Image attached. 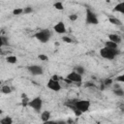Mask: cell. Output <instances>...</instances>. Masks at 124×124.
Masks as SVG:
<instances>
[{
	"instance_id": "obj_1",
	"label": "cell",
	"mask_w": 124,
	"mask_h": 124,
	"mask_svg": "<svg viewBox=\"0 0 124 124\" xmlns=\"http://www.w3.org/2000/svg\"><path fill=\"white\" fill-rule=\"evenodd\" d=\"M90 102L88 100H82V99H75V100H69L65 103V106L71 108L72 110L77 108L81 113H84L89 110L90 108Z\"/></svg>"
},
{
	"instance_id": "obj_2",
	"label": "cell",
	"mask_w": 124,
	"mask_h": 124,
	"mask_svg": "<svg viewBox=\"0 0 124 124\" xmlns=\"http://www.w3.org/2000/svg\"><path fill=\"white\" fill-rule=\"evenodd\" d=\"M118 53L119 51L117 48H109V47L104 46L100 49V55L107 60H113Z\"/></svg>"
},
{
	"instance_id": "obj_3",
	"label": "cell",
	"mask_w": 124,
	"mask_h": 124,
	"mask_svg": "<svg viewBox=\"0 0 124 124\" xmlns=\"http://www.w3.org/2000/svg\"><path fill=\"white\" fill-rule=\"evenodd\" d=\"M51 37V33L48 29H42L35 34V38L41 43H47Z\"/></svg>"
},
{
	"instance_id": "obj_4",
	"label": "cell",
	"mask_w": 124,
	"mask_h": 124,
	"mask_svg": "<svg viewBox=\"0 0 124 124\" xmlns=\"http://www.w3.org/2000/svg\"><path fill=\"white\" fill-rule=\"evenodd\" d=\"M27 106L30 107L36 112H40L43 108V100L41 97H35L32 100H29Z\"/></svg>"
},
{
	"instance_id": "obj_5",
	"label": "cell",
	"mask_w": 124,
	"mask_h": 124,
	"mask_svg": "<svg viewBox=\"0 0 124 124\" xmlns=\"http://www.w3.org/2000/svg\"><path fill=\"white\" fill-rule=\"evenodd\" d=\"M85 22L87 24H92V25H97L99 23V19L96 16L95 13H93L90 9H86L85 13Z\"/></svg>"
},
{
	"instance_id": "obj_6",
	"label": "cell",
	"mask_w": 124,
	"mask_h": 124,
	"mask_svg": "<svg viewBox=\"0 0 124 124\" xmlns=\"http://www.w3.org/2000/svg\"><path fill=\"white\" fill-rule=\"evenodd\" d=\"M66 78L69 79L72 83H77V84H80L82 81V75L77 73L76 71H73L71 73H69L66 76Z\"/></svg>"
},
{
	"instance_id": "obj_7",
	"label": "cell",
	"mask_w": 124,
	"mask_h": 124,
	"mask_svg": "<svg viewBox=\"0 0 124 124\" xmlns=\"http://www.w3.org/2000/svg\"><path fill=\"white\" fill-rule=\"evenodd\" d=\"M46 87H47L48 89L54 91V92H58V91L61 90V85H60L59 81L56 80V79H53L52 78H49V79L47 80V82H46Z\"/></svg>"
},
{
	"instance_id": "obj_8",
	"label": "cell",
	"mask_w": 124,
	"mask_h": 124,
	"mask_svg": "<svg viewBox=\"0 0 124 124\" xmlns=\"http://www.w3.org/2000/svg\"><path fill=\"white\" fill-rule=\"evenodd\" d=\"M27 69H28V72L33 76H40L44 73L43 67L40 65H31Z\"/></svg>"
},
{
	"instance_id": "obj_9",
	"label": "cell",
	"mask_w": 124,
	"mask_h": 124,
	"mask_svg": "<svg viewBox=\"0 0 124 124\" xmlns=\"http://www.w3.org/2000/svg\"><path fill=\"white\" fill-rule=\"evenodd\" d=\"M53 30H54L55 33L60 34V35L65 34V33L67 32L66 25H65V23H64L63 21H58V22L53 26Z\"/></svg>"
},
{
	"instance_id": "obj_10",
	"label": "cell",
	"mask_w": 124,
	"mask_h": 124,
	"mask_svg": "<svg viewBox=\"0 0 124 124\" xmlns=\"http://www.w3.org/2000/svg\"><path fill=\"white\" fill-rule=\"evenodd\" d=\"M108 40L113 42V43H115V44H117V45L122 42V39L118 34H109L108 35Z\"/></svg>"
},
{
	"instance_id": "obj_11",
	"label": "cell",
	"mask_w": 124,
	"mask_h": 124,
	"mask_svg": "<svg viewBox=\"0 0 124 124\" xmlns=\"http://www.w3.org/2000/svg\"><path fill=\"white\" fill-rule=\"evenodd\" d=\"M50 116H51V113L49 110H44L41 112V120L43 122H47L49 121L50 119Z\"/></svg>"
},
{
	"instance_id": "obj_12",
	"label": "cell",
	"mask_w": 124,
	"mask_h": 124,
	"mask_svg": "<svg viewBox=\"0 0 124 124\" xmlns=\"http://www.w3.org/2000/svg\"><path fill=\"white\" fill-rule=\"evenodd\" d=\"M114 12H118L120 14H124V1L119 2L118 4H116V6L113 9Z\"/></svg>"
},
{
	"instance_id": "obj_13",
	"label": "cell",
	"mask_w": 124,
	"mask_h": 124,
	"mask_svg": "<svg viewBox=\"0 0 124 124\" xmlns=\"http://www.w3.org/2000/svg\"><path fill=\"white\" fill-rule=\"evenodd\" d=\"M108 21L111 23V24H113V25H116V26H122L123 25V23H122V21L120 20V19H118V18H116V17H109L108 18Z\"/></svg>"
},
{
	"instance_id": "obj_14",
	"label": "cell",
	"mask_w": 124,
	"mask_h": 124,
	"mask_svg": "<svg viewBox=\"0 0 124 124\" xmlns=\"http://www.w3.org/2000/svg\"><path fill=\"white\" fill-rule=\"evenodd\" d=\"M6 61L9 63V64H16L17 62V57L16 55H9L7 56L6 58Z\"/></svg>"
},
{
	"instance_id": "obj_15",
	"label": "cell",
	"mask_w": 124,
	"mask_h": 124,
	"mask_svg": "<svg viewBox=\"0 0 124 124\" xmlns=\"http://www.w3.org/2000/svg\"><path fill=\"white\" fill-rule=\"evenodd\" d=\"M53 7H54L56 10H58V11H62V10L64 9V5H63L62 1H60V0L54 2V3H53Z\"/></svg>"
},
{
	"instance_id": "obj_16",
	"label": "cell",
	"mask_w": 124,
	"mask_h": 124,
	"mask_svg": "<svg viewBox=\"0 0 124 124\" xmlns=\"http://www.w3.org/2000/svg\"><path fill=\"white\" fill-rule=\"evenodd\" d=\"M105 46L109 47V48H117L118 47V45L115 44V43H113V42H111V41H109V40H108L105 43Z\"/></svg>"
},
{
	"instance_id": "obj_17",
	"label": "cell",
	"mask_w": 124,
	"mask_h": 124,
	"mask_svg": "<svg viewBox=\"0 0 124 124\" xmlns=\"http://www.w3.org/2000/svg\"><path fill=\"white\" fill-rule=\"evenodd\" d=\"M113 93H114L116 96H118V97H122V96L124 95V90H123L122 87H117V88H115V89L113 90Z\"/></svg>"
},
{
	"instance_id": "obj_18",
	"label": "cell",
	"mask_w": 124,
	"mask_h": 124,
	"mask_svg": "<svg viewBox=\"0 0 124 124\" xmlns=\"http://www.w3.org/2000/svg\"><path fill=\"white\" fill-rule=\"evenodd\" d=\"M1 91L4 94H10V93H12V89H11L10 85H3L1 87Z\"/></svg>"
},
{
	"instance_id": "obj_19",
	"label": "cell",
	"mask_w": 124,
	"mask_h": 124,
	"mask_svg": "<svg viewBox=\"0 0 124 124\" xmlns=\"http://www.w3.org/2000/svg\"><path fill=\"white\" fill-rule=\"evenodd\" d=\"M0 123L1 124H12L13 123V119L10 116H6V117H4V118H2L0 120Z\"/></svg>"
},
{
	"instance_id": "obj_20",
	"label": "cell",
	"mask_w": 124,
	"mask_h": 124,
	"mask_svg": "<svg viewBox=\"0 0 124 124\" xmlns=\"http://www.w3.org/2000/svg\"><path fill=\"white\" fill-rule=\"evenodd\" d=\"M21 98H22V100H21L22 106H23V107H27V104H28V102H29V99L27 98V96H26L25 94H22V95H21Z\"/></svg>"
},
{
	"instance_id": "obj_21",
	"label": "cell",
	"mask_w": 124,
	"mask_h": 124,
	"mask_svg": "<svg viewBox=\"0 0 124 124\" xmlns=\"http://www.w3.org/2000/svg\"><path fill=\"white\" fill-rule=\"evenodd\" d=\"M21 14H23V8H16L13 11V15L14 16H20Z\"/></svg>"
},
{
	"instance_id": "obj_22",
	"label": "cell",
	"mask_w": 124,
	"mask_h": 124,
	"mask_svg": "<svg viewBox=\"0 0 124 124\" xmlns=\"http://www.w3.org/2000/svg\"><path fill=\"white\" fill-rule=\"evenodd\" d=\"M74 71H76L77 73H78V74H80V75H83L84 72H85V70H84V68H83L82 66H77V67L74 69Z\"/></svg>"
},
{
	"instance_id": "obj_23",
	"label": "cell",
	"mask_w": 124,
	"mask_h": 124,
	"mask_svg": "<svg viewBox=\"0 0 124 124\" xmlns=\"http://www.w3.org/2000/svg\"><path fill=\"white\" fill-rule=\"evenodd\" d=\"M38 58H39L41 61H47V60H48V57H47L46 54H39V55H38Z\"/></svg>"
},
{
	"instance_id": "obj_24",
	"label": "cell",
	"mask_w": 124,
	"mask_h": 124,
	"mask_svg": "<svg viewBox=\"0 0 124 124\" xmlns=\"http://www.w3.org/2000/svg\"><path fill=\"white\" fill-rule=\"evenodd\" d=\"M32 11H33V9L31 7H25V8H23V14H30V13H32Z\"/></svg>"
},
{
	"instance_id": "obj_25",
	"label": "cell",
	"mask_w": 124,
	"mask_h": 124,
	"mask_svg": "<svg viewBox=\"0 0 124 124\" xmlns=\"http://www.w3.org/2000/svg\"><path fill=\"white\" fill-rule=\"evenodd\" d=\"M69 19L72 20V21H76L78 19V15L77 14H72L69 16Z\"/></svg>"
},
{
	"instance_id": "obj_26",
	"label": "cell",
	"mask_w": 124,
	"mask_h": 124,
	"mask_svg": "<svg viewBox=\"0 0 124 124\" xmlns=\"http://www.w3.org/2000/svg\"><path fill=\"white\" fill-rule=\"evenodd\" d=\"M112 84V79L111 78H107L104 81V85H111Z\"/></svg>"
},
{
	"instance_id": "obj_27",
	"label": "cell",
	"mask_w": 124,
	"mask_h": 124,
	"mask_svg": "<svg viewBox=\"0 0 124 124\" xmlns=\"http://www.w3.org/2000/svg\"><path fill=\"white\" fill-rule=\"evenodd\" d=\"M62 40H63L65 43H68V44L72 43V39H71V38H69V37H67V36H64V37L62 38Z\"/></svg>"
},
{
	"instance_id": "obj_28",
	"label": "cell",
	"mask_w": 124,
	"mask_h": 124,
	"mask_svg": "<svg viewBox=\"0 0 124 124\" xmlns=\"http://www.w3.org/2000/svg\"><path fill=\"white\" fill-rule=\"evenodd\" d=\"M116 81H120V82H124V76L120 75L118 77H116Z\"/></svg>"
},
{
	"instance_id": "obj_29",
	"label": "cell",
	"mask_w": 124,
	"mask_h": 124,
	"mask_svg": "<svg viewBox=\"0 0 124 124\" xmlns=\"http://www.w3.org/2000/svg\"><path fill=\"white\" fill-rule=\"evenodd\" d=\"M4 45H5L4 44V37H2V35L0 33V47H2Z\"/></svg>"
},
{
	"instance_id": "obj_30",
	"label": "cell",
	"mask_w": 124,
	"mask_h": 124,
	"mask_svg": "<svg viewBox=\"0 0 124 124\" xmlns=\"http://www.w3.org/2000/svg\"><path fill=\"white\" fill-rule=\"evenodd\" d=\"M85 87H95V84L93 82H86L85 83Z\"/></svg>"
},
{
	"instance_id": "obj_31",
	"label": "cell",
	"mask_w": 124,
	"mask_h": 124,
	"mask_svg": "<svg viewBox=\"0 0 124 124\" xmlns=\"http://www.w3.org/2000/svg\"><path fill=\"white\" fill-rule=\"evenodd\" d=\"M2 113H3V111H2V109L0 108V114H2Z\"/></svg>"
}]
</instances>
